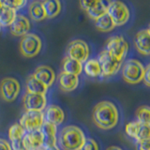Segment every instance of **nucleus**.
<instances>
[{
    "mask_svg": "<svg viewBox=\"0 0 150 150\" xmlns=\"http://www.w3.org/2000/svg\"><path fill=\"white\" fill-rule=\"evenodd\" d=\"M92 120L98 128L104 130L112 129L118 124L119 111L112 101H100L93 109Z\"/></svg>",
    "mask_w": 150,
    "mask_h": 150,
    "instance_id": "1",
    "label": "nucleus"
},
{
    "mask_svg": "<svg viewBox=\"0 0 150 150\" xmlns=\"http://www.w3.org/2000/svg\"><path fill=\"white\" fill-rule=\"evenodd\" d=\"M86 140L83 130L73 125L63 128L58 135V144L62 150H81Z\"/></svg>",
    "mask_w": 150,
    "mask_h": 150,
    "instance_id": "2",
    "label": "nucleus"
},
{
    "mask_svg": "<svg viewBox=\"0 0 150 150\" xmlns=\"http://www.w3.org/2000/svg\"><path fill=\"white\" fill-rule=\"evenodd\" d=\"M144 66L136 59L127 60L122 66V77L124 81L130 84H136L144 80Z\"/></svg>",
    "mask_w": 150,
    "mask_h": 150,
    "instance_id": "3",
    "label": "nucleus"
},
{
    "mask_svg": "<svg viewBox=\"0 0 150 150\" xmlns=\"http://www.w3.org/2000/svg\"><path fill=\"white\" fill-rule=\"evenodd\" d=\"M105 50L114 59L123 63L129 52V43L122 36H112L106 42Z\"/></svg>",
    "mask_w": 150,
    "mask_h": 150,
    "instance_id": "4",
    "label": "nucleus"
},
{
    "mask_svg": "<svg viewBox=\"0 0 150 150\" xmlns=\"http://www.w3.org/2000/svg\"><path fill=\"white\" fill-rule=\"evenodd\" d=\"M107 14L111 17L115 26H122L129 22L130 11L128 6L121 1H111L107 5Z\"/></svg>",
    "mask_w": 150,
    "mask_h": 150,
    "instance_id": "5",
    "label": "nucleus"
},
{
    "mask_svg": "<svg viewBox=\"0 0 150 150\" xmlns=\"http://www.w3.org/2000/svg\"><path fill=\"white\" fill-rule=\"evenodd\" d=\"M42 42L40 38L34 33H28L27 35L22 38L20 41L21 54L27 58H32L37 56L40 54Z\"/></svg>",
    "mask_w": 150,
    "mask_h": 150,
    "instance_id": "6",
    "label": "nucleus"
},
{
    "mask_svg": "<svg viewBox=\"0 0 150 150\" xmlns=\"http://www.w3.org/2000/svg\"><path fill=\"white\" fill-rule=\"evenodd\" d=\"M90 49L86 41L83 40H74L70 41L67 47V56L73 60L83 64L88 60Z\"/></svg>",
    "mask_w": 150,
    "mask_h": 150,
    "instance_id": "7",
    "label": "nucleus"
},
{
    "mask_svg": "<svg viewBox=\"0 0 150 150\" xmlns=\"http://www.w3.org/2000/svg\"><path fill=\"white\" fill-rule=\"evenodd\" d=\"M20 83L13 77H6L0 83V96L7 102L15 100L20 94Z\"/></svg>",
    "mask_w": 150,
    "mask_h": 150,
    "instance_id": "8",
    "label": "nucleus"
},
{
    "mask_svg": "<svg viewBox=\"0 0 150 150\" xmlns=\"http://www.w3.org/2000/svg\"><path fill=\"white\" fill-rule=\"evenodd\" d=\"M101 68V75L104 77H111L114 76L119 71L120 68H122V62H118L114 59L109 54V53L103 49L100 54H98V58Z\"/></svg>",
    "mask_w": 150,
    "mask_h": 150,
    "instance_id": "9",
    "label": "nucleus"
},
{
    "mask_svg": "<svg viewBox=\"0 0 150 150\" xmlns=\"http://www.w3.org/2000/svg\"><path fill=\"white\" fill-rule=\"evenodd\" d=\"M44 122L43 112L25 111L20 118V125L25 129L26 132L41 129Z\"/></svg>",
    "mask_w": 150,
    "mask_h": 150,
    "instance_id": "10",
    "label": "nucleus"
},
{
    "mask_svg": "<svg viewBox=\"0 0 150 150\" xmlns=\"http://www.w3.org/2000/svg\"><path fill=\"white\" fill-rule=\"evenodd\" d=\"M23 104L25 111L43 112L47 105V98L41 94L25 93L23 98Z\"/></svg>",
    "mask_w": 150,
    "mask_h": 150,
    "instance_id": "11",
    "label": "nucleus"
},
{
    "mask_svg": "<svg viewBox=\"0 0 150 150\" xmlns=\"http://www.w3.org/2000/svg\"><path fill=\"white\" fill-rule=\"evenodd\" d=\"M45 143L44 134L41 129L27 131L23 138V144L25 150H37L43 147Z\"/></svg>",
    "mask_w": 150,
    "mask_h": 150,
    "instance_id": "12",
    "label": "nucleus"
},
{
    "mask_svg": "<svg viewBox=\"0 0 150 150\" xmlns=\"http://www.w3.org/2000/svg\"><path fill=\"white\" fill-rule=\"evenodd\" d=\"M134 44L143 55H150V33L147 28L139 30L134 37Z\"/></svg>",
    "mask_w": 150,
    "mask_h": 150,
    "instance_id": "13",
    "label": "nucleus"
},
{
    "mask_svg": "<svg viewBox=\"0 0 150 150\" xmlns=\"http://www.w3.org/2000/svg\"><path fill=\"white\" fill-rule=\"evenodd\" d=\"M11 33L15 37H23L27 35L30 30V22L29 19L25 15H19L17 14L13 23H11Z\"/></svg>",
    "mask_w": 150,
    "mask_h": 150,
    "instance_id": "14",
    "label": "nucleus"
},
{
    "mask_svg": "<svg viewBox=\"0 0 150 150\" xmlns=\"http://www.w3.org/2000/svg\"><path fill=\"white\" fill-rule=\"evenodd\" d=\"M44 121L47 123L53 124L57 127L58 125L62 124L65 120V112L61 108L57 105L52 104L45 108L43 112Z\"/></svg>",
    "mask_w": 150,
    "mask_h": 150,
    "instance_id": "15",
    "label": "nucleus"
},
{
    "mask_svg": "<svg viewBox=\"0 0 150 150\" xmlns=\"http://www.w3.org/2000/svg\"><path fill=\"white\" fill-rule=\"evenodd\" d=\"M33 75H34L38 80H40L42 83H44L48 88L53 86L56 79V75H55V72L54 71V69L46 65L39 66V67L36 69Z\"/></svg>",
    "mask_w": 150,
    "mask_h": 150,
    "instance_id": "16",
    "label": "nucleus"
},
{
    "mask_svg": "<svg viewBox=\"0 0 150 150\" xmlns=\"http://www.w3.org/2000/svg\"><path fill=\"white\" fill-rule=\"evenodd\" d=\"M58 83L61 90L65 92H71L79 86V76L61 72L58 76Z\"/></svg>",
    "mask_w": 150,
    "mask_h": 150,
    "instance_id": "17",
    "label": "nucleus"
},
{
    "mask_svg": "<svg viewBox=\"0 0 150 150\" xmlns=\"http://www.w3.org/2000/svg\"><path fill=\"white\" fill-rule=\"evenodd\" d=\"M25 87H26V93L30 94H41L45 95L48 87L44 83H42L40 80H38L34 75L31 74L27 77L25 82Z\"/></svg>",
    "mask_w": 150,
    "mask_h": 150,
    "instance_id": "18",
    "label": "nucleus"
},
{
    "mask_svg": "<svg viewBox=\"0 0 150 150\" xmlns=\"http://www.w3.org/2000/svg\"><path fill=\"white\" fill-rule=\"evenodd\" d=\"M107 5L108 2H103L100 0H94V1H92L90 8L86 11L88 17L96 21L97 19L104 15L107 13Z\"/></svg>",
    "mask_w": 150,
    "mask_h": 150,
    "instance_id": "19",
    "label": "nucleus"
},
{
    "mask_svg": "<svg viewBox=\"0 0 150 150\" xmlns=\"http://www.w3.org/2000/svg\"><path fill=\"white\" fill-rule=\"evenodd\" d=\"M61 69H62V72L64 73L79 76L83 71V64L66 56L62 61Z\"/></svg>",
    "mask_w": 150,
    "mask_h": 150,
    "instance_id": "20",
    "label": "nucleus"
},
{
    "mask_svg": "<svg viewBox=\"0 0 150 150\" xmlns=\"http://www.w3.org/2000/svg\"><path fill=\"white\" fill-rule=\"evenodd\" d=\"M17 15L15 9L9 8L2 1V5L0 6V25L1 26H11L14 19Z\"/></svg>",
    "mask_w": 150,
    "mask_h": 150,
    "instance_id": "21",
    "label": "nucleus"
},
{
    "mask_svg": "<svg viewBox=\"0 0 150 150\" xmlns=\"http://www.w3.org/2000/svg\"><path fill=\"white\" fill-rule=\"evenodd\" d=\"M41 130L43 132L45 138L44 145L57 144V127L53 124L44 122Z\"/></svg>",
    "mask_w": 150,
    "mask_h": 150,
    "instance_id": "22",
    "label": "nucleus"
},
{
    "mask_svg": "<svg viewBox=\"0 0 150 150\" xmlns=\"http://www.w3.org/2000/svg\"><path fill=\"white\" fill-rule=\"evenodd\" d=\"M83 69L89 77H100L101 76V68L97 58H90L83 63Z\"/></svg>",
    "mask_w": 150,
    "mask_h": 150,
    "instance_id": "23",
    "label": "nucleus"
},
{
    "mask_svg": "<svg viewBox=\"0 0 150 150\" xmlns=\"http://www.w3.org/2000/svg\"><path fill=\"white\" fill-rule=\"evenodd\" d=\"M28 13L33 21L40 22L46 19V14L44 11L42 2L40 1H33L28 6Z\"/></svg>",
    "mask_w": 150,
    "mask_h": 150,
    "instance_id": "24",
    "label": "nucleus"
},
{
    "mask_svg": "<svg viewBox=\"0 0 150 150\" xmlns=\"http://www.w3.org/2000/svg\"><path fill=\"white\" fill-rule=\"evenodd\" d=\"M44 11L46 14V18H54L58 15L61 11V2L58 0H47V1L42 2Z\"/></svg>",
    "mask_w": 150,
    "mask_h": 150,
    "instance_id": "25",
    "label": "nucleus"
},
{
    "mask_svg": "<svg viewBox=\"0 0 150 150\" xmlns=\"http://www.w3.org/2000/svg\"><path fill=\"white\" fill-rule=\"evenodd\" d=\"M95 26L98 30L101 32H110L115 27V25L112 22L111 17L106 13L95 21Z\"/></svg>",
    "mask_w": 150,
    "mask_h": 150,
    "instance_id": "26",
    "label": "nucleus"
},
{
    "mask_svg": "<svg viewBox=\"0 0 150 150\" xmlns=\"http://www.w3.org/2000/svg\"><path fill=\"white\" fill-rule=\"evenodd\" d=\"M25 133H26L25 129L20 125V123H15L11 125L9 127L8 131V138H9V141H11V143L23 140Z\"/></svg>",
    "mask_w": 150,
    "mask_h": 150,
    "instance_id": "27",
    "label": "nucleus"
},
{
    "mask_svg": "<svg viewBox=\"0 0 150 150\" xmlns=\"http://www.w3.org/2000/svg\"><path fill=\"white\" fill-rule=\"evenodd\" d=\"M136 121L140 124H150V106L142 105L135 111Z\"/></svg>",
    "mask_w": 150,
    "mask_h": 150,
    "instance_id": "28",
    "label": "nucleus"
},
{
    "mask_svg": "<svg viewBox=\"0 0 150 150\" xmlns=\"http://www.w3.org/2000/svg\"><path fill=\"white\" fill-rule=\"evenodd\" d=\"M136 141L150 140V124H140Z\"/></svg>",
    "mask_w": 150,
    "mask_h": 150,
    "instance_id": "29",
    "label": "nucleus"
},
{
    "mask_svg": "<svg viewBox=\"0 0 150 150\" xmlns=\"http://www.w3.org/2000/svg\"><path fill=\"white\" fill-rule=\"evenodd\" d=\"M139 126H140V123H138L136 120L129 122V123L127 124L125 127L126 134L130 138L136 139V136H137L138 129H139Z\"/></svg>",
    "mask_w": 150,
    "mask_h": 150,
    "instance_id": "30",
    "label": "nucleus"
},
{
    "mask_svg": "<svg viewBox=\"0 0 150 150\" xmlns=\"http://www.w3.org/2000/svg\"><path fill=\"white\" fill-rule=\"evenodd\" d=\"M81 150H100L98 144L95 140L92 138H86Z\"/></svg>",
    "mask_w": 150,
    "mask_h": 150,
    "instance_id": "31",
    "label": "nucleus"
},
{
    "mask_svg": "<svg viewBox=\"0 0 150 150\" xmlns=\"http://www.w3.org/2000/svg\"><path fill=\"white\" fill-rule=\"evenodd\" d=\"M3 2L4 4H6L7 6L15 9V11L23 8L26 5V1H23V0H18V1H3Z\"/></svg>",
    "mask_w": 150,
    "mask_h": 150,
    "instance_id": "32",
    "label": "nucleus"
},
{
    "mask_svg": "<svg viewBox=\"0 0 150 150\" xmlns=\"http://www.w3.org/2000/svg\"><path fill=\"white\" fill-rule=\"evenodd\" d=\"M135 150H150V140L136 141Z\"/></svg>",
    "mask_w": 150,
    "mask_h": 150,
    "instance_id": "33",
    "label": "nucleus"
},
{
    "mask_svg": "<svg viewBox=\"0 0 150 150\" xmlns=\"http://www.w3.org/2000/svg\"><path fill=\"white\" fill-rule=\"evenodd\" d=\"M143 82L145 86L150 87V63H148L144 67V74Z\"/></svg>",
    "mask_w": 150,
    "mask_h": 150,
    "instance_id": "34",
    "label": "nucleus"
},
{
    "mask_svg": "<svg viewBox=\"0 0 150 150\" xmlns=\"http://www.w3.org/2000/svg\"><path fill=\"white\" fill-rule=\"evenodd\" d=\"M0 150H12L11 143L3 138H0Z\"/></svg>",
    "mask_w": 150,
    "mask_h": 150,
    "instance_id": "35",
    "label": "nucleus"
},
{
    "mask_svg": "<svg viewBox=\"0 0 150 150\" xmlns=\"http://www.w3.org/2000/svg\"><path fill=\"white\" fill-rule=\"evenodd\" d=\"M11 145L12 150H25L23 144V140L17 141V142H12L11 143Z\"/></svg>",
    "mask_w": 150,
    "mask_h": 150,
    "instance_id": "36",
    "label": "nucleus"
},
{
    "mask_svg": "<svg viewBox=\"0 0 150 150\" xmlns=\"http://www.w3.org/2000/svg\"><path fill=\"white\" fill-rule=\"evenodd\" d=\"M42 150H61L60 147L57 144H53V145H43V147L41 148Z\"/></svg>",
    "mask_w": 150,
    "mask_h": 150,
    "instance_id": "37",
    "label": "nucleus"
},
{
    "mask_svg": "<svg viewBox=\"0 0 150 150\" xmlns=\"http://www.w3.org/2000/svg\"><path fill=\"white\" fill-rule=\"evenodd\" d=\"M106 150H123V149L120 148L119 146H115V145H112V146L108 147Z\"/></svg>",
    "mask_w": 150,
    "mask_h": 150,
    "instance_id": "38",
    "label": "nucleus"
},
{
    "mask_svg": "<svg viewBox=\"0 0 150 150\" xmlns=\"http://www.w3.org/2000/svg\"><path fill=\"white\" fill-rule=\"evenodd\" d=\"M147 29H148V31H149V33H150V23L148 25V28H147Z\"/></svg>",
    "mask_w": 150,
    "mask_h": 150,
    "instance_id": "39",
    "label": "nucleus"
},
{
    "mask_svg": "<svg viewBox=\"0 0 150 150\" xmlns=\"http://www.w3.org/2000/svg\"><path fill=\"white\" fill-rule=\"evenodd\" d=\"M0 30H1V25H0Z\"/></svg>",
    "mask_w": 150,
    "mask_h": 150,
    "instance_id": "40",
    "label": "nucleus"
},
{
    "mask_svg": "<svg viewBox=\"0 0 150 150\" xmlns=\"http://www.w3.org/2000/svg\"><path fill=\"white\" fill-rule=\"evenodd\" d=\"M37 150H42V149H37Z\"/></svg>",
    "mask_w": 150,
    "mask_h": 150,
    "instance_id": "41",
    "label": "nucleus"
}]
</instances>
